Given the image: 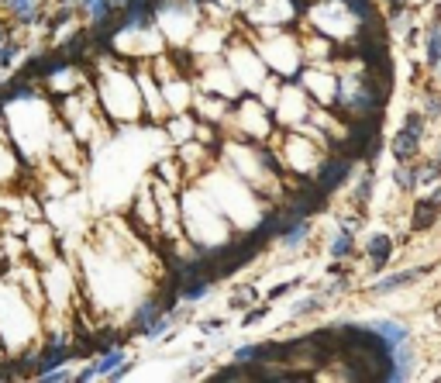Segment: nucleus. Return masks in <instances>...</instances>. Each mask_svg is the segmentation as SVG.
I'll return each mask as SVG.
<instances>
[{
    "label": "nucleus",
    "instance_id": "f257e3e1",
    "mask_svg": "<svg viewBox=\"0 0 441 383\" xmlns=\"http://www.w3.org/2000/svg\"><path fill=\"white\" fill-rule=\"evenodd\" d=\"M348 173H352V159L348 156H334V159H327L318 170V187L321 190H338L348 180Z\"/></svg>",
    "mask_w": 441,
    "mask_h": 383
},
{
    "label": "nucleus",
    "instance_id": "f03ea898",
    "mask_svg": "<svg viewBox=\"0 0 441 383\" xmlns=\"http://www.w3.org/2000/svg\"><path fill=\"white\" fill-rule=\"evenodd\" d=\"M390 255H393V238L386 231H372L365 238V259H369L372 269H383L390 262Z\"/></svg>",
    "mask_w": 441,
    "mask_h": 383
},
{
    "label": "nucleus",
    "instance_id": "7ed1b4c3",
    "mask_svg": "<svg viewBox=\"0 0 441 383\" xmlns=\"http://www.w3.org/2000/svg\"><path fill=\"white\" fill-rule=\"evenodd\" d=\"M421 276H424V269H403V273H390V276L376 280V283L369 287V294H372V297H386V294L400 290V287H407V283H417Z\"/></svg>",
    "mask_w": 441,
    "mask_h": 383
},
{
    "label": "nucleus",
    "instance_id": "20e7f679",
    "mask_svg": "<svg viewBox=\"0 0 441 383\" xmlns=\"http://www.w3.org/2000/svg\"><path fill=\"white\" fill-rule=\"evenodd\" d=\"M390 152H393L397 163H414V159L421 156V138L400 128V131L393 135V142H390Z\"/></svg>",
    "mask_w": 441,
    "mask_h": 383
},
{
    "label": "nucleus",
    "instance_id": "39448f33",
    "mask_svg": "<svg viewBox=\"0 0 441 383\" xmlns=\"http://www.w3.org/2000/svg\"><path fill=\"white\" fill-rule=\"evenodd\" d=\"M311 221L307 217H300V221H293V224H286L280 231V246L286 249V253H293V249H304L307 246V238H311Z\"/></svg>",
    "mask_w": 441,
    "mask_h": 383
},
{
    "label": "nucleus",
    "instance_id": "423d86ee",
    "mask_svg": "<svg viewBox=\"0 0 441 383\" xmlns=\"http://www.w3.org/2000/svg\"><path fill=\"white\" fill-rule=\"evenodd\" d=\"M369 328L383 339V345L386 349H397V345H403V342L410 339V332H407V325H400V321H369Z\"/></svg>",
    "mask_w": 441,
    "mask_h": 383
},
{
    "label": "nucleus",
    "instance_id": "0eeeda50",
    "mask_svg": "<svg viewBox=\"0 0 441 383\" xmlns=\"http://www.w3.org/2000/svg\"><path fill=\"white\" fill-rule=\"evenodd\" d=\"M438 214H441V204L435 197L417 201V204H414V214H410V228H414V231H428V228L438 221Z\"/></svg>",
    "mask_w": 441,
    "mask_h": 383
},
{
    "label": "nucleus",
    "instance_id": "6e6552de",
    "mask_svg": "<svg viewBox=\"0 0 441 383\" xmlns=\"http://www.w3.org/2000/svg\"><path fill=\"white\" fill-rule=\"evenodd\" d=\"M162 314H165L162 300H145V304L135 311V332H142V335H145V332H149V328L159 321Z\"/></svg>",
    "mask_w": 441,
    "mask_h": 383
},
{
    "label": "nucleus",
    "instance_id": "1a4fd4ad",
    "mask_svg": "<svg viewBox=\"0 0 441 383\" xmlns=\"http://www.w3.org/2000/svg\"><path fill=\"white\" fill-rule=\"evenodd\" d=\"M331 259H348V255L355 253V231H352V224H345V228H338L334 235H331Z\"/></svg>",
    "mask_w": 441,
    "mask_h": 383
},
{
    "label": "nucleus",
    "instance_id": "9d476101",
    "mask_svg": "<svg viewBox=\"0 0 441 383\" xmlns=\"http://www.w3.org/2000/svg\"><path fill=\"white\" fill-rule=\"evenodd\" d=\"M424 42H428V66H431V69H438V66H441V18L431 21V28H428Z\"/></svg>",
    "mask_w": 441,
    "mask_h": 383
},
{
    "label": "nucleus",
    "instance_id": "9b49d317",
    "mask_svg": "<svg viewBox=\"0 0 441 383\" xmlns=\"http://www.w3.org/2000/svg\"><path fill=\"white\" fill-rule=\"evenodd\" d=\"M393 183L400 187L403 194H410V190L417 187V159H414V163H397V170H393Z\"/></svg>",
    "mask_w": 441,
    "mask_h": 383
},
{
    "label": "nucleus",
    "instance_id": "f8f14e48",
    "mask_svg": "<svg viewBox=\"0 0 441 383\" xmlns=\"http://www.w3.org/2000/svg\"><path fill=\"white\" fill-rule=\"evenodd\" d=\"M372 187H376V180H372V173L365 170L359 176V183H355V204H359V208H365V204L372 201Z\"/></svg>",
    "mask_w": 441,
    "mask_h": 383
},
{
    "label": "nucleus",
    "instance_id": "ddd939ff",
    "mask_svg": "<svg viewBox=\"0 0 441 383\" xmlns=\"http://www.w3.org/2000/svg\"><path fill=\"white\" fill-rule=\"evenodd\" d=\"M400 128L421 138V135H424V128H428V114H424V111H410V114L403 118V125H400Z\"/></svg>",
    "mask_w": 441,
    "mask_h": 383
},
{
    "label": "nucleus",
    "instance_id": "4468645a",
    "mask_svg": "<svg viewBox=\"0 0 441 383\" xmlns=\"http://www.w3.org/2000/svg\"><path fill=\"white\" fill-rule=\"evenodd\" d=\"M318 307H324V297H307V300H297L293 304V318H304V314H311V311H318Z\"/></svg>",
    "mask_w": 441,
    "mask_h": 383
},
{
    "label": "nucleus",
    "instance_id": "2eb2a0df",
    "mask_svg": "<svg viewBox=\"0 0 441 383\" xmlns=\"http://www.w3.org/2000/svg\"><path fill=\"white\" fill-rule=\"evenodd\" d=\"M262 314H266V311H262V307H255V311H248V314H245L241 321H245V325H255V321H259Z\"/></svg>",
    "mask_w": 441,
    "mask_h": 383
},
{
    "label": "nucleus",
    "instance_id": "dca6fc26",
    "mask_svg": "<svg viewBox=\"0 0 441 383\" xmlns=\"http://www.w3.org/2000/svg\"><path fill=\"white\" fill-rule=\"evenodd\" d=\"M248 300H252V290H238V294L231 297V304H235V307H241V304H248Z\"/></svg>",
    "mask_w": 441,
    "mask_h": 383
},
{
    "label": "nucleus",
    "instance_id": "f3484780",
    "mask_svg": "<svg viewBox=\"0 0 441 383\" xmlns=\"http://www.w3.org/2000/svg\"><path fill=\"white\" fill-rule=\"evenodd\" d=\"M435 163H438V166H441V149H438V152H435Z\"/></svg>",
    "mask_w": 441,
    "mask_h": 383
},
{
    "label": "nucleus",
    "instance_id": "a211bd4d",
    "mask_svg": "<svg viewBox=\"0 0 441 383\" xmlns=\"http://www.w3.org/2000/svg\"><path fill=\"white\" fill-rule=\"evenodd\" d=\"M435 321H438V325H441V304H438V314H435Z\"/></svg>",
    "mask_w": 441,
    "mask_h": 383
},
{
    "label": "nucleus",
    "instance_id": "6ab92c4d",
    "mask_svg": "<svg viewBox=\"0 0 441 383\" xmlns=\"http://www.w3.org/2000/svg\"><path fill=\"white\" fill-rule=\"evenodd\" d=\"M438 18H441V0H438Z\"/></svg>",
    "mask_w": 441,
    "mask_h": 383
},
{
    "label": "nucleus",
    "instance_id": "aec40b11",
    "mask_svg": "<svg viewBox=\"0 0 441 383\" xmlns=\"http://www.w3.org/2000/svg\"><path fill=\"white\" fill-rule=\"evenodd\" d=\"M69 4H83V0H69Z\"/></svg>",
    "mask_w": 441,
    "mask_h": 383
},
{
    "label": "nucleus",
    "instance_id": "412c9836",
    "mask_svg": "<svg viewBox=\"0 0 441 383\" xmlns=\"http://www.w3.org/2000/svg\"><path fill=\"white\" fill-rule=\"evenodd\" d=\"M0 42H4V32H0Z\"/></svg>",
    "mask_w": 441,
    "mask_h": 383
}]
</instances>
